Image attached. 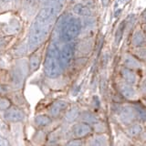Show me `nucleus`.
<instances>
[{
  "instance_id": "39448f33",
  "label": "nucleus",
  "mask_w": 146,
  "mask_h": 146,
  "mask_svg": "<svg viewBox=\"0 0 146 146\" xmlns=\"http://www.w3.org/2000/svg\"><path fill=\"white\" fill-rule=\"evenodd\" d=\"M5 119L9 121H22L24 119L25 115L19 109H17V108H11L7 110V111L5 112Z\"/></svg>"
},
{
  "instance_id": "423d86ee",
  "label": "nucleus",
  "mask_w": 146,
  "mask_h": 146,
  "mask_svg": "<svg viewBox=\"0 0 146 146\" xmlns=\"http://www.w3.org/2000/svg\"><path fill=\"white\" fill-rule=\"evenodd\" d=\"M73 132H74L76 137H79V138H80V137H84L90 132V127L87 124H83V123L78 124L74 127Z\"/></svg>"
},
{
  "instance_id": "0eeeda50",
  "label": "nucleus",
  "mask_w": 146,
  "mask_h": 146,
  "mask_svg": "<svg viewBox=\"0 0 146 146\" xmlns=\"http://www.w3.org/2000/svg\"><path fill=\"white\" fill-rule=\"evenodd\" d=\"M67 107V102H63V100H58V102H55L51 107H50V114L52 116H57L64 109Z\"/></svg>"
},
{
  "instance_id": "7ed1b4c3",
  "label": "nucleus",
  "mask_w": 146,
  "mask_h": 146,
  "mask_svg": "<svg viewBox=\"0 0 146 146\" xmlns=\"http://www.w3.org/2000/svg\"><path fill=\"white\" fill-rule=\"evenodd\" d=\"M80 21L76 17H70L63 23L60 29V38L65 42H70L79 35L80 31Z\"/></svg>"
},
{
  "instance_id": "20e7f679",
  "label": "nucleus",
  "mask_w": 146,
  "mask_h": 146,
  "mask_svg": "<svg viewBox=\"0 0 146 146\" xmlns=\"http://www.w3.org/2000/svg\"><path fill=\"white\" fill-rule=\"evenodd\" d=\"M74 55V46L72 44H67L62 48L61 51L58 53V58H59V64H60L61 68H66Z\"/></svg>"
},
{
  "instance_id": "f8f14e48",
  "label": "nucleus",
  "mask_w": 146,
  "mask_h": 146,
  "mask_svg": "<svg viewBox=\"0 0 146 146\" xmlns=\"http://www.w3.org/2000/svg\"><path fill=\"white\" fill-rule=\"evenodd\" d=\"M6 145H9L7 140L6 138H4V137L0 136V146H6Z\"/></svg>"
},
{
  "instance_id": "9b49d317",
  "label": "nucleus",
  "mask_w": 146,
  "mask_h": 146,
  "mask_svg": "<svg viewBox=\"0 0 146 146\" xmlns=\"http://www.w3.org/2000/svg\"><path fill=\"white\" fill-rule=\"evenodd\" d=\"M9 106V102L6 99H1L0 100V109L1 110H6Z\"/></svg>"
},
{
  "instance_id": "ddd939ff",
  "label": "nucleus",
  "mask_w": 146,
  "mask_h": 146,
  "mask_svg": "<svg viewBox=\"0 0 146 146\" xmlns=\"http://www.w3.org/2000/svg\"><path fill=\"white\" fill-rule=\"evenodd\" d=\"M27 1L29 2V4H34V3H36V0H27Z\"/></svg>"
},
{
  "instance_id": "1a4fd4ad",
  "label": "nucleus",
  "mask_w": 146,
  "mask_h": 146,
  "mask_svg": "<svg viewBox=\"0 0 146 146\" xmlns=\"http://www.w3.org/2000/svg\"><path fill=\"white\" fill-rule=\"evenodd\" d=\"M39 64H40L39 58L38 56H32L30 58V62H29V67H30L31 71H35L38 70L39 67Z\"/></svg>"
},
{
  "instance_id": "f257e3e1",
  "label": "nucleus",
  "mask_w": 146,
  "mask_h": 146,
  "mask_svg": "<svg viewBox=\"0 0 146 146\" xmlns=\"http://www.w3.org/2000/svg\"><path fill=\"white\" fill-rule=\"evenodd\" d=\"M53 23L46 22L36 18L33 25L30 29L29 45V49H34L43 42L44 39L47 38L48 32L50 30Z\"/></svg>"
},
{
  "instance_id": "f03ea898",
  "label": "nucleus",
  "mask_w": 146,
  "mask_h": 146,
  "mask_svg": "<svg viewBox=\"0 0 146 146\" xmlns=\"http://www.w3.org/2000/svg\"><path fill=\"white\" fill-rule=\"evenodd\" d=\"M58 49L57 45L51 44L48 48L45 59V73L49 78H56L61 72V66L59 64Z\"/></svg>"
},
{
  "instance_id": "9d476101",
  "label": "nucleus",
  "mask_w": 146,
  "mask_h": 146,
  "mask_svg": "<svg viewBox=\"0 0 146 146\" xmlns=\"http://www.w3.org/2000/svg\"><path fill=\"white\" fill-rule=\"evenodd\" d=\"M78 116V111H76V110H72V111H70V112H68L67 113V115H66V119L68 121H74L75 119L77 118Z\"/></svg>"
},
{
  "instance_id": "6e6552de",
  "label": "nucleus",
  "mask_w": 146,
  "mask_h": 146,
  "mask_svg": "<svg viewBox=\"0 0 146 146\" xmlns=\"http://www.w3.org/2000/svg\"><path fill=\"white\" fill-rule=\"evenodd\" d=\"M35 122L38 126H47L50 123V119L46 115H38L36 117Z\"/></svg>"
},
{
  "instance_id": "4468645a",
  "label": "nucleus",
  "mask_w": 146,
  "mask_h": 146,
  "mask_svg": "<svg viewBox=\"0 0 146 146\" xmlns=\"http://www.w3.org/2000/svg\"><path fill=\"white\" fill-rule=\"evenodd\" d=\"M68 144H70V145H74V144H78V145H79V144H80V143H74V141H71V143H70Z\"/></svg>"
}]
</instances>
